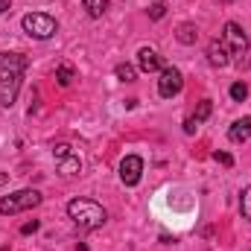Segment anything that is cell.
<instances>
[{
  "mask_svg": "<svg viewBox=\"0 0 251 251\" xmlns=\"http://www.w3.org/2000/svg\"><path fill=\"white\" fill-rule=\"evenodd\" d=\"M26 56L24 53H0V105L12 108L21 91V76L26 70Z\"/></svg>",
  "mask_w": 251,
  "mask_h": 251,
  "instance_id": "6da1fadb",
  "label": "cell"
},
{
  "mask_svg": "<svg viewBox=\"0 0 251 251\" xmlns=\"http://www.w3.org/2000/svg\"><path fill=\"white\" fill-rule=\"evenodd\" d=\"M67 216L82 228V231H94V228H100V225H105V210L97 204V201H91V199H73L70 204H67Z\"/></svg>",
  "mask_w": 251,
  "mask_h": 251,
  "instance_id": "7a4b0ae2",
  "label": "cell"
},
{
  "mask_svg": "<svg viewBox=\"0 0 251 251\" xmlns=\"http://www.w3.org/2000/svg\"><path fill=\"white\" fill-rule=\"evenodd\" d=\"M21 26H24V32H26L29 38H38V41L53 38L56 29H59V24H56L50 15H44V12H29V15H24Z\"/></svg>",
  "mask_w": 251,
  "mask_h": 251,
  "instance_id": "3957f363",
  "label": "cell"
},
{
  "mask_svg": "<svg viewBox=\"0 0 251 251\" xmlns=\"http://www.w3.org/2000/svg\"><path fill=\"white\" fill-rule=\"evenodd\" d=\"M41 204V193L38 190H18L12 196H3L0 199V213H21V210H32Z\"/></svg>",
  "mask_w": 251,
  "mask_h": 251,
  "instance_id": "277c9868",
  "label": "cell"
},
{
  "mask_svg": "<svg viewBox=\"0 0 251 251\" xmlns=\"http://www.w3.org/2000/svg\"><path fill=\"white\" fill-rule=\"evenodd\" d=\"M222 41H225V47L231 50V56H243V53L249 50V35H246L243 26L234 24V21L225 24V29H222Z\"/></svg>",
  "mask_w": 251,
  "mask_h": 251,
  "instance_id": "5b68a950",
  "label": "cell"
},
{
  "mask_svg": "<svg viewBox=\"0 0 251 251\" xmlns=\"http://www.w3.org/2000/svg\"><path fill=\"white\" fill-rule=\"evenodd\" d=\"M181 88H184L181 70H178V67H164V70H161V79H158V94L170 100V97L181 94Z\"/></svg>",
  "mask_w": 251,
  "mask_h": 251,
  "instance_id": "8992f818",
  "label": "cell"
},
{
  "mask_svg": "<svg viewBox=\"0 0 251 251\" xmlns=\"http://www.w3.org/2000/svg\"><path fill=\"white\" fill-rule=\"evenodd\" d=\"M140 176H143V158L126 155L123 161H120V181H123L126 187H134L140 181Z\"/></svg>",
  "mask_w": 251,
  "mask_h": 251,
  "instance_id": "52a82bcc",
  "label": "cell"
},
{
  "mask_svg": "<svg viewBox=\"0 0 251 251\" xmlns=\"http://www.w3.org/2000/svg\"><path fill=\"white\" fill-rule=\"evenodd\" d=\"M207 62L213 67H228L231 64V50L225 47V41H210L207 44Z\"/></svg>",
  "mask_w": 251,
  "mask_h": 251,
  "instance_id": "ba28073f",
  "label": "cell"
},
{
  "mask_svg": "<svg viewBox=\"0 0 251 251\" xmlns=\"http://www.w3.org/2000/svg\"><path fill=\"white\" fill-rule=\"evenodd\" d=\"M137 67H140L143 73H155V70H164V59H161L152 47H143V50L137 53Z\"/></svg>",
  "mask_w": 251,
  "mask_h": 251,
  "instance_id": "9c48e42d",
  "label": "cell"
},
{
  "mask_svg": "<svg viewBox=\"0 0 251 251\" xmlns=\"http://www.w3.org/2000/svg\"><path fill=\"white\" fill-rule=\"evenodd\" d=\"M228 137L234 140V143H246L251 137V117H243V120H237V123L228 128Z\"/></svg>",
  "mask_w": 251,
  "mask_h": 251,
  "instance_id": "30bf717a",
  "label": "cell"
},
{
  "mask_svg": "<svg viewBox=\"0 0 251 251\" xmlns=\"http://www.w3.org/2000/svg\"><path fill=\"white\" fill-rule=\"evenodd\" d=\"M79 170H82V161H79L76 155H67V158H62V161H59V173H62L64 178H73Z\"/></svg>",
  "mask_w": 251,
  "mask_h": 251,
  "instance_id": "8fae6325",
  "label": "cell"
},
{
  "mask_svg": "<svg viewBox=\"0 0 251 251\" xmlns=\"http://www.w3.org/2000/svg\"><path fill=\"white\" fill-rule=\"evenodd\" d=\"M82 6H85V12H88L91 18H102V15L108 12L111 0H82Z\"/></svg>",
  "mask_w": 251,
  "mask_h": 251,
  "instance_id": "7c38bea8",
  "label": "cell"
},
{
  "mask_svg": "<svg viewBox=\"0 0 251 251\" xmlns=\"http://www.w3.org/2000/svg\"><path fill=\"white\" fill-rule=\"evenodd\" d=\"M176 38H178L181 44H196V38H199V29H196L193 24H181V26H178V32H176Z\"/></svg>",
  "mask_w": 251,
  "mask_h": 251,
  "instance_id": "4fadbf2b",
  "label": "cell"
},
{
  "mask_svg": "<svg viewBox=\"0 0 251 251\" xmlns=\"http://www.w3.org/2000/svg\"><path fill=\"white\" fill-rule=\"evenodd\" d=\"M56 79H59V85L67 88V85L76 79V73H73V67H70V64H59V67H56Z\"/></svg>",
  "mask_w": 251,
  "mask_h": 251,
  "instance_id": "5bb4252c",
  "label": "cell"
},
{
  "mask_svg": "<svg viewBox=\"0 0 251 251\" xmlns=\"http://www.w3.org/2000/svg\"><path fill=\"white\" fill-rule=\"evenodd\" d=\"M210 111H213V102H210V100H201V102H199V111L193 114V120H196V123H204V120L210 117Z\"/></svg>",
  "mask_w": 251,
  "mask_h": 251,
  "instance_id": "9a60e30c",
  "label": "cell"
},
{
  "mask_svg": "<svg viewBox=\"0 0 251 251\" xmlns=\"http://www.w3.org/2000/svg\"><path fill=\"white\" fill-rule=\"evenodd\" d=\"M246 97H249V85H246V82H234V85H231V100H234V102H243Z\"/></svg>",
  "mask_w": 251,
  "mask_h": 251,
  "instance_id": "2e32d148",
  "label": "cell"
},
{
  "mask_svg": "<svg viewBox=\"0 0 251 251\" xmlns=\"http://www.w3.org/2000/svg\"><path fill=\"white\" fill-rule=\"evenodd\" d=\"M117 79H123V82H134V67L131 64H117Z\"/></svg>",
  "mask_w": 251,
  "mask_h": 251,
  "instance_id": "e0dca14e",
  "label": "cell"
},
{
  "mask_svg": "<svg viewBox=\"0 0 251 251\" xmlns=\"http://www.w3.org/2000/svg\"><path fill=\"white\" fill-rule=\"evenodd\" d=\"M240 210H243V216L251 219V187L243 190V199H240Z\"/></svg>",
  "mask_w": 251,
  "mask_h": 251,
  "instance_id": "ac0fdd59",
  "label": "cell"
},
{
  "mask_svg": "<svg viewBox=\"0 0 251 251\" xmlns=\"http://www.w3.org/2000/svg\"><path fill=\"white\" fill-rule=\"evenodd\" d=\"M53 155H56V161H62V158L73 155V152H70V146H67V143H59V146H53Z\"/></svg>",
  "mask_w": 251,
  "mask_h": 251,
  "instance_id": "d6986e66",
  "label": "cell"
},
{
  "mask_svg": "<svg viewBox=\"0 0 251 251\" xmlns=\"http://www.w3.org/2000/svg\"><path fill=\"white\" fill-rule=\"evenodd\" d=\"M149 18H152V21H161V18H164V3H152V6H149Z\"/></svg>",
  "mask_w": 251,
  "mask_h": 251,
  "instance_id": "ffe728a7",
  "label": "cell"
},
{
  "mask_svg": "<svg viewBox=\"0 0 251 251\" xmlns=\"http://www.w3.org/2000/svg\"><path fill=\"white\" fill-rule=\"evenodd\" d=\"M213 158H216V164H222V167H234V158H231L228 152H213Z\"/></svg>",
  "mask_w": 251,
  "mask_h": 251,
  "instance_id": "44dd1931",
  "label": "cell"
},
{
  "mask_svg": "<svg viewBox=\"0 0 251 251\" xmlns=\"http://www.w3.org/2000/svg\"><path fill=\"white\" fill-rule=\"evenodd\" d=\"M32 231H38V222L32 219V222H26L24 228H21V234H32Z\"/></svg>",
  "mask_w": 251,
  "mask_h": 251,
  "instance_id": "7402d4cb",
  "label": "cell"
},
{
  "mask_svg": "<svg viewBox=\"0 0 251 251\" xmlns=\"http://www.w3.org/2000/svg\"><path fill=\"white\" fill-rule=\"evenodd\" d=\"M196 128H199V123H196V120H193V117H187V123H184V131H187V134H193V131H196Z\"/></svg>",
  "mask_w": 251,
  "mask_h": 251,
  "instance_id": "603a6c76",
  "label": "cell"
},
{
  "mask_svg": "<svg viewBox=\"0 0 251 251\" xmlns=\"http://www.w3.org/2000/svg\"><path fill=\"white\" fill-rule=\"evenodd\" d=\"M9 6H12V0H0V15H6V12H9Z\"/></svg>",
  "mask_w": 251,
  "mask_h": 251,
  "instance_id": "cb8c5ba5",
  "label": "cell"
},
{
  "mask_svg": "<svg viewBox=\"0 0 251 251\" xmlns=\"http://www.w3.org/2000/svg\"><path fill=\"white\" fill-rule=\"evenodd\" d=\"M3 251H9V249H3Z\"/></svg>",
  "mask_w": 251,
  "mask_h": 251,
  "instance_id": "d4e9b609",
  "label": "cell"
}]
</instances>
